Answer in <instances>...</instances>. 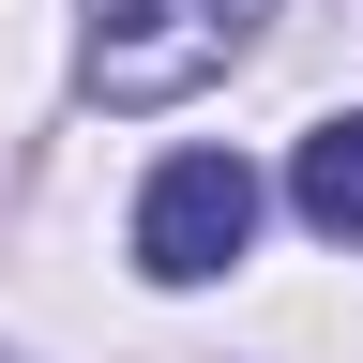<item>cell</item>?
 <instances>
[{
    "mask_svg": "<svg viewBox=\"0 0 363 363\" xmlns=\"http://www.w3.org/2000/svg\"><path fill=\"white\" fill-rule=\"evenodd\" d=\"M272 0H91V91L106 106H182L257 45Z\"/></svg>",
    "mask_w": 363,
    "mask_h": 363,
    "instance_id": "cell-1",
    "label": "cell"
},
{
    "mask_svg": "<svg viewBox=\"0 0 363 363\" xmlns=\"http://www.w3.org/2000/svg\"><path fill=\"white\" fill-rule=\"evenodd\" d=\"M242 242H257V167L242 152H167L152 197H136V272L152 288H212Z\"/></svg>",
    "mask_w": 363,
    "mask_h": 363,
    "instance_id": "cell-2",
    "label": "cell"
},
{
    "mask_svg": "<svg viewBox=\"0 0 363 363\" xmlns=\"http://www.w3.org/2000/svg\"><path fill=\"white\" fill-rule=\"evenodd\" d=\"M288 197H303V227H318V242H363V106L303 136V167H288Z\"/></svg>",
    "mask_w": 363,
    "mask_h": 363,
    "instance_id": "cell-3",
    "label": "cell"
}]
</instances>
